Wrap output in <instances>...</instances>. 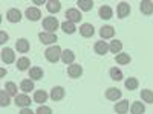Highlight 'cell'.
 <instances>
[{
	"label": "cell",
	"instance_id": "obj_33",
	"mask_svg": "<svg viewBox=\"0 0 153 114\" xmlns=\"http://www.w3.org/2000/svg\"><path fill=\"white\" fill-rule=\"evenodd\" d=\"M61 29L65 31L66 34H74L76 28L74 26V23H71V21H65V23H61Z\"/></svg>",
	"mask_w": 153,
	"mask_h": 114
},
{
	"label": "cell",
	"instance_id": "obj_4",
	"mask_svg": "<svg viewBox=\"0 0 153 114\" xmlns=\"http://www.w3.org/2000/svg\"><path fill=\"white\" fill-rule=\"evenodd\" d=\"M38 38L43 44H52L57 41V35L55 34H51V32H40L38 34Z\"/></svg>",
	"mask_w": 153,
	"mask_h": 114
},
{
	"label": "cell",
	"instance_id": "obj_36",
	"mask_svg": "<svg viewBox=\"0 0 153 114\" xmlns=\"http://www.w3.org/2000/svg\"><path fill=\"white\" fill-rule=\"evenodd\" d=\"M35 114H52V110H51L49 107H38L37 108V111H35Z\"/></svg>",
	"mask_w": 153,
	"mask_h": 114
},
{
	"label": "cell",
	"instance_id": "obj_10",
	"mask_svg": "<svg viewBox=\"0 0 153 114\" xmlns=\"http://www.w3.org/2000/svg\"><path fill=\"white\" fill-rule=\"evenodd\" d=\"M63 97H65V88L63 87H54L52 90H51V99L52 100H61Z\"/></svg>",
	"mask_w": 153,
	"mask_h": 114
},
{
	"label": "cell",
	"instance_id": "obj_14",
	"mask_svg": "<svg viewBox=\"0 0 153 114\" xmlns=\"http://www.w3.org/2000/svg\"><path fill=\"white\" fill-rule=\"evenodd\" d=\"M139 9H141V12L146 14V15L153 14V2H150V0H144V2H141V5H139Z\"/></svg>",
	"mask_w": 153,
	"mask_h": 114
},
{
	"label": "cell",
	"instance_id": "obj_8",
	"mask_svg": "<svg viewBox=\"0 0 153 114\" xmlns=\"http://www.w3.org/2000/svg\"><path fill=\"white\" fill-rule=\"evenodd\" d=\"M16 59V55L12 52V49H3L2 50V61L5 64H11V62H14Z\"/></svg>",
	"mask_w": 153,
	"mask_h": 114
},
{
	"label": "cell",
	"instance_id": "obj_38",
	"mask_svg": "<svg viewBox=\"0 0 153 114\" xmlns=\"http://www.w3.org/2000/svg\"><path fill=\"white\" fill-rule=\"evenodd\" d=\"M20 114H34V111H32L31 108H23V110L20 111Z\"/></svg>",
	"mask_w": 153,
	"mask_h": 114
},
{
	"label": "cell",
	"instance_id": "obj_23",
	"mask_svg": "<svg viewBox=\"0 0 153 114\" xmlns=\"http://www.w3.org/2000/svg\"><path fill=\"white\" fill-rule=\"evenodd\" d=\"M29 64H31V61H29L26 56H23V58H20V59L17 61V69H19L20 72H25V70L29 69Z\"/></svg>",
	"mask_w": 153,
	"mask_h": 114
},
{
	"label": "cell",
	"instance_id": "obj_22",
	"mask_svg": "<svg viewBox=\"0 0 153 114\" xmlns=\"http://www.w3.org/2000/svg\"><path fill=\"white\" fill-rule=\"evenodd\" d=\"M46 8H48V11L49 12H58L60 9H61V3L58 2V0H49V2L46 3Z\"/></svg>",
	"mask_w": 153,
	"mask_h": 114
},
{
	"label": "cell",
	"instance_id": "obj_6",
	"mask_svg": "<svg viewBox=\"0 0 153 114\" xmlns=\"http://www.w3.org/2000/svg\"><path fill=\"white\" fill-rule=\"evenodd\" d=\"M68 75L71 76V78H80V76L83 75V67L80 64H71L68 67Z\"/></svg>",
	"mask_w": 153,
	"mask_h": 114
},
{
	"label": "cell",
	"instance_id": "obj_1",
	"mask_svg": "<svg viewBox=\"0 0 153 114\" xmlns=\"http://www.w3.org/2000/svg\"><path fill=\"white\" fill-rule=\"evenodd\" d=\"M61 49L58 46H52V47H48L46 52H45V56L49 62H57L58 59H61Z\"/></svg>",
	"mask_w": 153,
	"mask_h": 114
},
{
	"label": "cell",
	"instance_id": "obj_18",
	"mask_svg": "<svg viewBox=\"0 0 153 114\" xmlns=\"http://www.w3.org/2000/svg\"><path fill=\"white\" fill-rule=\"evenodd\" d=\"M100 35H101L103 40H107V38H112L115 35V29L112 26H103L101 31H100Z\"/></svg>",
	"mask_w": 153,
	"mask_h": 114
},
{
	"label": "cell",
	"instance_id": "obj_25",
	"mask_svg": "<svg viewBox=\"0 0 153 114\" xmlns=\"http://www.w3.org/2000/svg\"><path fill=\"white\" fill-rule=\"evenodd\" d=\"M46 99H48V94H46V91H43V90H37V91L34 93V102H37V104L46 102Z\"/></svg>",
	"mask_w": 153,
	"mask_h": 114
},
{
	"label": "cell",
	"instance_id": "obj_26",
	"mask_svg": "<svg viewBox=\"0 0 153 114\" xmlns=\"http://www.w3.org/2000/svg\"><path fill=\"white\" fill-rule=\"evenodd\" d=\"M76 5H78L80 9H83V11H91L94 8V2H92V0H78Z\"/></svg>",
	"mask_w": 153,
	"mask_h": 114
},
{
	"label": "cell",
	"instance_id": "obj_27",
	"mask_svg": "<svg viewBox=\"0 0 153 114\" xmlns=\"http://www.w3.org/2000/svg\"><path fill=\"white\" fill-rule=\"evenodd\" d=\"M130 111H132V114H143L146 111V107L141 102H133L130 107Z\"/></svg>",
	"mask_w": 153,
	"mask_h": 114
},
{
	"label": "cell",
	"instance_id": "obj_9",
	"mask_svg": "<svg viewBox=\"0 0 153 114\" xmlns=\"http://www.w3.org/2000/svg\"><path fill=\"white\" fill-rule=\"evenodd\" d=\"M117 14H118V17H120V18H124V17H127V15H129V14H130V6H129V3L121 2V3L118 5Z\"/></svg>",
	"mask_w": 153,
	"mask_h": 114
},
{
	"label": "cell",
	"instance_id": "obj_16",
	"mask_svg": "<svg viewBox=\"0 0 153 114\" xmlns=\"http://www.w3.org/2000/svg\"><path fill=\"white\" fill-rule=\"evenodd\" d=\"M98 14H100V17L103 18V20H109V18H112V8L110 6H107V5H103L100 8V11H98Z\"/></svg>",
	"mask_w": 153,
	"mask_h": 114
},
{
	"label": "cell",
	"instance_id": "obj_24",
	"mask_svg": "<svg viewBox=\"0 0 153 114\" xmlns=\"http://www.w3.org/2000/svg\"><path fill=\"white\" fill-rule=\"evenodd\" d=\"M20 88L25 91V93H29L31 90H34V82L32 79H23L20 82Z\"/></svg>",
	"mask_w": 153,
	"mask_h": 114
},
{
	"label": "cell",
	"instance_id": "obj_28",
	"mask_svg": "<svg viewBox=\"0 0 153 114\" xmlns=\"http://www.w3.org/2000/svg\"><path fill=\"white\" fill-rule=\"evenodd\" d=\"M121 49H123V43L118 41V40H115V41H112V43L109 44V50H110L112 53H120Z\"/></svg>",
	"mask_w": 153,
	"mask_h": 114
},
{
	"label": "cell",
	"instance_id": "obj_15",
	"mask_svg": "<svg viewBox=\"0 0 153 114\" xmlns=\"http://www.w3.org/2000/svg\"><path fill=\"white\" fill-rule=\"evenodd\" d=\"M106 97H107L109 100H117V99L121 97V90L110 87V88H107V90H106Z\"/></svg>",
	"mask_w": 153,
	"mask_h": 114
},
{
	"label": "cell",
	"instance_id": "obj_19",
	"mask_svg": "<svg viewBox=\"0 0 153 114\" xmlns=\"http://www.w3.org/2000/svg\"><path fill=\"white\" fill-rule=\"evenodd\" d=\"M29 78L32 81H38V79H42L43 78V69L40 67H32L29 70Z\"/></svg>",
	"mask_w": 153,
	"mask_h": 114
},
{
	"label": "cell",
	"instance_id": "obj_2",
	"mask_svg": "<svg viewBox=\"0 0 153 114\" xmlns=\"http://www.w3.org/2000/svg\"><path fill=\"white\" fill-rule=\"evenodd\" d=\"M60 26L58 24V20L55 17H46L43 20V29H46V32H51V34H54V31Z\"/></svg>",
	"mask_w": 153,
	"mask_h": 114
},
{
	"label": "cell",
	"instance_id": "obj_13",
	"mask_svg": "<svg viewBox=\"0 0 153 114\" xmlns=\"http://www.w3.org/2000/svg\"><path fill=\"white\" fill-rule=\"evenodd\" d=\"M16 47L20 53H26L29 50V41L26 40V38H20V40H17L16 43Z\"/></svg>",
	"mask_w": 153,
	"mask_h": 114
},
{
	"label": "cell",
	"instance_id": "obj_31",
	"mask_svg": "<svg viewBox=\"0 0 153 114\" xmlns=\"http://www.w3.org/2000/svg\"><path fill=\"white\" fill-rule=\"evenodd\" d=\"M141 97H143L144 102L153 104V91H152V90H143V91H141Z\"/></svg>",
	"mask_w": 153,
	"mask_h": 114
},
{
	"label": "cell",
	"instance_id": "obj_32",
	"mask_svg": "<svg viewBox=\"0 0 153 114\" xmlns=\"http://www.w3.org/2000/svg\"><path fill=\"white\" fill-rule=\"evenodd\" d=\"M115 59H117L118 64H129V62H130V56H129V53H118Z\"/></svg>",
	"mask_w": 153,
	"mask_h": 114
},
{
	"label": "cell",
	"instance_id": "obj_30",
	"mask_svg": "<svg viewBox=\"0 0 153 114\" xmlns=\"http://www.w3.org/2000/svg\"><path fill=\"white\" fill-rule=\"evenodd\" d=\"M5 90L9 96H17V85L14 82H6L5 85Z\"/></svg>",
	"mask_w": 153,
	"mask_h": 114
},
{
	"label": "cell",
	"instance_id": "obj_5",
	"mask_svg": "<svg viewBox=\"0 0 153 114\" xmlns=\"http://www.w3.org/2000/svg\"><path fill=\"white\" fill-rule=\"evenodd\" d=\"M6 18H8V21H11V23H19V21L22 20V12H20L19 9H16V8H12V9H9V11L6 12Z\"/></svg>",
	"mask_w": 153,
	"mask_h": 114
},
{
	"label": "cell",
	"instance_id": "obj_7",
	"mask_svg": "<svg viewBox=\"0 0 153 114\" xmlns=\"http://www.w3.org/2000/svg\"><path fill=\"white\" fill-rule=\"evenodd\" d=\"M16 105L22 108H28L31 105V99L26 94H17L16 96Z\"/></svg>",
	"mask_w": 153,
	"mask_h": 114
},
{
	"label": "cell",
	"instance_id": "obj_34",
	"mask_svg": "<svg viewBox=\"0 0 153 114\" xmlns=\"http://www.w3.org/2000/svg\"><path fill=\"white\" fill-rule=\"evenodd\" d=\"M126 88L127 90H136L138 88V79L136 78H129L126 81Z\"/></svg>",
	"mask_w": 153,
	"mask_h": 114
},
{
	"label": "cell",
	"instance_id": "obj_20",
	"mask_svg": "<svg viewBox=\"0 0 153 114\" xmlns=\"http://www.w3.org/2000/svg\"><path fill=\"white\" fill-rule=\"evenodd\" d=\"M75 59V53L72 50H65V52L61 53V61L65 62V64H72Z\"/></svg>",
	"mask_w": 153,
	"mask_h": 114
},
{
	"label": "cell",
	"instance_id": "obj_29",
	"mask_svg": "<svg viewBox=\"0 0 153 114\" xmlns=\"http://www.w3.org/2000/svg\"><path fill=\"white\" fill-rule=\"evenodd\" d=\"M109 75H110V78H112L113 81H121V79H123V72H121L120 69H117V67L110 69Z\"/></svg>",
	"mask_w": 153,
	"mask_h": 114
},
{
	"label": "cell",
	"instance_id": "obj_12",
	"mask_svg": "<svg viewBox=\"0 0 153 114\" xmlns=\"http://www.w3.org/2000/svg\"><path fill=\"white\" fill-rule=\"evenodd\" d=\"M80 34L84 37V38H89V37H92L95 34V29L92 24H89V23H84L81 24V28H80Z\"/></svg>",
	"mask_w": 153,
	"mask_h": 114
},
{
	"label": "cell",
	"instance_id": "obj_3",
	"mask_svg": "<svg viewBox=\"0 0 153 114\" xmlns=\"http://www.w3.org/2000/svg\"><path fill=\"white\" fill-rule=\"evenodd\" d=\"M66 17H68V21H71V23H78V21L83 18V17H81V12H80L78 9H75V8L68 9Z\"/></svg>",
	"mask_w": 153,
	"mask_h": 114
},
{
	"label": "cell",
	"instance_id": "obj_21",
	"mask_svg": "<svg viewBox=\"0 0 153 114\" xmlns=\"http://www.w3.org/2000/svg\"><path fill=\"white\" fill-rule=\"evenodd\" d=\"M115 111L118 114H126L129 111V100H121V102H118L115 105Z\"/></svg>",
	"mask_w": 153,
	"mask_h": 114
},
{
	"label": "cell",
	"instance_id": "obj_11",
	"mask_svg": "<svg viewBox=\"0 0 153 114\" xmlns=\"http://www.w3.org/2000/svg\"><path fill=\"white\" fill-rule=\"evenodd\" d=\"M26 17L31 21H37V20H40L42 12H40V9H37V8H28L26 9Z\"/></svg>",
	"mask_w": 153,
	"mask_h": 114
},
{
	"label": "cell",
	"instance_id": "obj_35",
	"mask_svg": "<svg viewBox=\"0 0 153 114\" xmlns=\"http://www.w3.org/2000/svg\"><path fill=\"white\" fill-rule=\"evenodd\" d=\"M0 105H2V107H8L9 105V97H8L6 90L0 91Z\"/></svg>",
	"mask_w": 153,
	"mask_h": 114
},
{
	"label": "cell",
	"instance_id": "obj_17",
	"mask_svg": "<svg viewBox=\"0 0 153 114\" xmlns=\"http://www.w3.org/2000/svg\"><path fill=\"white\" fill-rule=\"evenodd\" d=\"M94 49H95V52L98 55H104L107 50H109V44L106 41H97L95 46H94Z\"/></svg>",
	"mask_w": 153,
	"mask_h": 114
},
{
	"label": "cell",
	"instance_id": "obj_37",
	"mask_svg": "<svg viewBox=\"0 0 153 114\" xmlns=\"http://www.w3.org/2000/svg\"><path fill=\"white\" fill-rule=\"evenodd\" d=\"M8 41V34L5 32V31H2V32H0V43H6Z\"/></svg>",
	"mask_w": 153,
	"mask_h": 114
}]
</instances>
